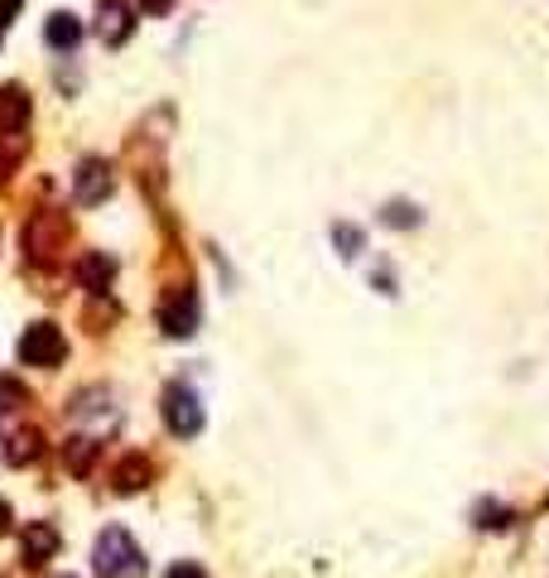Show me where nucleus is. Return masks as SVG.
Segmentation results:
<instances>
[{
  "instance_id": "7ed1b4c3",
  "label": "nucleus",
  "mask_w": 549,
  "mask_h": 578,
  "mask_svg": "<svg viewBox=\"0 0 549 578\" xmlns=\"http://www.w3.org/2000/svg\"><path fill=\"white\" fill-rule=\"evenodd\" d=\"M159 410H164V425H169V434H179V439H193V434L202 429V405H198L193 390L179 386V381H173V386L164 390Z\"/></svg>"
},
{
  "instance_id": "9b49d317",
  "label": "nucleus",
  "mask_w": 549,
  "mask_h": 578,
  "mask_svg": "<svg viewBox=\"0 0 549 578\" xmlns=\"http://www.w3.org/2000/svg\"><path fill=\"white\" fill-rule=\"evenodd\" d=\"M144 477H150V462H144V458H126L121 468H116V491H140Z\"/></svg>"
},
{
  "instance_id": "9d476101",
  "label": "nucleus",
  "mask_w": 549,
  "mask_h": 578,
  "mask_svg": "<svg viewBox=\"0 0 549 578\" xmlns=\"http://www.w3.org/2000/svg\"><path fill=\"white\" fill-rule=\"evenodd\" d=\"M111 275H116V260H111V256H87L82 266H78V280H82L87 289H97V295L111 285Z\"/></svg>"
},
{
  "instance_id": "412c9836",
  "label": "nucleus",
  "mask_w": 549,
  "mask_h": 578,
  "mask_svg": "<svg viewBox=\"0 0 549 578\" xmlns=\"http://www.w3.org/2000/svg\"><path fill=\"white\" fill-rule=\"evenodd\" d=\"M6 169H10V159H6V155H0V179H6Z\"/></svg>"
},
{
  "instance_id": "2eb2a0df",
  "label": "nucleus",
  "mask_w": 549,
  "mask_h": 578,
  "mask_svg": "<svg viewBox=\"0 0 549 578\" xmlns=\"http://www.w3.org/2000/svg\"><path fill=\"white\" fill-rule=\"evenodd\" d=\"M332 241H338V251H342V256H357V251H361V231H357V227H347V222L332 227Z\"/></svg>"
},
{
  "instance_id": "423d86ee",
  "label": "nucleus",
  "mask_w": 549,
  "mask_h": 578,
  "mask_svg": "<svg viewBox=\"0 0 549 578\" xmlns=\"http://www.w3.org/2000/svg\"><path fill=\"white\" fill-rule=\"evenodd\" d=\"M111 198V165L107 159H82L78 165V202L92 208V202H107Z\"/></svg>"
},
{
  "instance_id": "20e7f679",
  "label": "nucleus",
  "mask_w": 549,
  "mask_h": 578,
  "mask_svg": "<svg viewBox=\"0 0 549 578\" xmlns=\"http://www.w3.org/2000/svg\"><path fill=\"white\" fill-rule=\"evenodd\" d=\"M159 328H164L169 338H193L198 332V295L188 285L164 295V303H159Z\"/></svg>"
},
{
  "instance_id": "6e6552de",
  "label": "nucleus",
  "mask_w": 549,
  "mask_h": 578,
  "mask_svg": "<svg viewBox=\"0 0 549 578\" xmlns=\"http://www.w3.org/2000/svg\"><path fill=\"white\" fill-rule=\"evenodd\" d=\"M43 39H49V49L72 53L82 43V20L78 14H68V10H58V14H49V24H43Z\"/></svg>"
},
{
  "instance_id": "ddd939ff",
  "label": "nucleus",
  "mask_w": 549,
  "mask_h": 578,
  "mask_svg": "<svg viewBox=\"0 0 549 578\" xmlns=\"http://www.w3.org/2000/svg\"><path fill=\"white\" fill-rule=\"evenodd\" d=\"M97 458V439H72L68 444V468L72 472H87V462Z\"/></svg>"
},
{
  "instance_id": "f8f14e48",
  "label": "nucleus",
  "mask_w": 549,
  "mask_h": 578,
  "mask_svg": "<svg viewBox=\"0 0 549 578\" xmlns=\"http://www.w3.org/2000/svg\"><path fill=\"white\" fill-rule=\"evenodd\" d=\"M472 516H477V526H482V530H501L506 520H511V511H506L501 501H482V506H477Z\"/></svg>"
},
{
  "instance_id": "4468645a",
  "label": "nucleus",
  "mask_w": 549,
  "mask_h": 578,
  "mask_svg": "<svg viewBox=\"0 0 549 578\" xmlns=\"http://www.w3.org/2000/svg\"><path fill=\"white\" fill-rule=\"evenodd\" d=\"M381 222H386V227H415V222H419V208H410V202H386Z\"/></svg>"
},
{
  "instance_id": "39448f33",
  "label": "nucleus",
  "mask_w": 549,
  "mask_h": 578,
  "mask_svg": "<svg viewBox=\"0 0 549 578\" xmlns=\"http://www.w3.org/2000/svg\"><path fill=\"white\" fill-rule=\"evenodd\" d=\"M130 29H136L130 0H101L97 6V39L107 43V49H121V43L130 39Z\"/></svg>"
},
{
  "instance_id": "f03ea898",
  "label": "nucleus",
  "mask_w": 549,
  "mask_h": 578,
  "mask_svg": "<svg viewBox=\"0 0 549 578\" xmlns=\"http://www.w3.org/2000/svg\"><path fill=\"white\" fill-rule=\"evenodd\" d=\"M14 352H20L24 367H58V361L68 357V342L53 323H34V328H24V338Z\"/></svg>"
},
{
  "instance_id": "dca6fc26",
  "label": "nucleus",
  "mask_w": 549,
  "mask_h": 578,
  "mask_svg": "<svg viewBox=\"0 0 549 578\" xmlns=\"http://www.w3.org/2000/svg\"><path fill=\"white\" fill-rule=\"evenodd\" d=\"M24 386L14 381V376H0V410H14V405H24Z\"/></svg>"
},
{
  "instance_id": "aec40b11",
  "label": "nucleus",
  "mask_w": 549,
  "mask_h": 578,
  "mask_svg": "<svg viewBox=\"0 0 549 578\" xmlns=\"http://www.w3.org/2000/svg\"><path fill=\"white\" fill-rule=\"evenodd\" d=\"M10 520H14V516H10V501H6V497H0V535H6V530H10Z\"/></svg>"
},
{
  "instance_id": "0eeeda50",
  "label": "nucleus",
  "mask_w": 549,
  "mask_h": 578,
  "mask_svg": "<svg viewBox=\"0 0 549 578\" xmlns=\"http://www.w3.org/2000/svg\"><path fill=\"white\" fill-rule=\"evenodd\" d=\"M20 545H24V564H29V569H39L43 559H53V549H58V530H53V526H43V520H29V526L20 530Z\"/></svg>"
},
{
  "instance_id": "f257e3e1",
  "label": "nucleus",
  "mask_w": 549,
  "mask_h": 578,
  "mask_svg": "<svg viewBox=\"0 0 549 578\" xmlns=\"http://www.w3.org/2000/svg\"><path fill=\"white\" fill-rule=\"evenodd\" d=\"M92 569H97L101 578H144V555H140V545L130 540V530L107 526V530L97 535Z\"/></svg>"
},
{
  "instance_id": "a211bd4d",
  "label": "nucleus",
  "mask_w": 549,
  "mask_h": 578,
  "mask_svg": "<svg viewBox=\"0 0 549 578\" xmlns=\"http://www.w3.org/2000/svg\"><path fill=\"white\" fill-rule=\"evenodd\" d=\"M140 10H144V14H169L173 0H140Z\"/></svg>"
},
{
  "instance_id": "f3484780",
  "label": "nucleus",
  "mask_w": 549,
  "mask_h": 578,
  "mask_svg": "<svg viewBox=\"0 0 549 578\" xmlns=\"http://www.w3.org/2000/svg\"><path fill=\"white\" fill-rule=\"evenodd\" d=\"M164 578H208V574H202L198 564H173V569H169Z\"/></svg>"
},
{
  "instance_id": "1a4fd4ad",
  "label": "nucleus",
  "mask_w": 549,
  "mask_h": 578,
  "mask_svg": "<svg viewBox=\"0 0 549 578\" xmlns=\"http://www.w3.org/2000/svg\"><path fill=\"white\" fill-rule=\"evenodd\" d=\"M24 121H29V92H24V87H14V82H6V87H0V130H14Z\"/></svg>"
},
{
  "instance_id": "6ab92c4d",
  "label": "nucleus",
  "mask_w": 549,
  "mask_h": 578,
  "mask_svg": "<svg viewBox=\"0 0 549 578\" xmlns=\"http://www.w3.org/2000/svg\"><path fill=\"white\" fill-rule=\"evenodd\" d=\"M20 6H24V0H0V29L14 20V10H20Z\"/></svg>"
}]
</instances>
